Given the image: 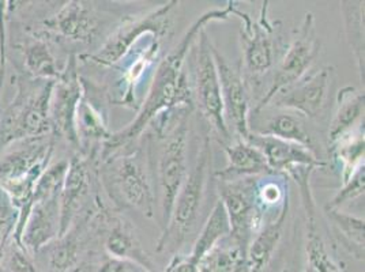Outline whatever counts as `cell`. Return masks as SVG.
Listing matches in <instances>:
<instances>
[{"label":"cell","instance_id":"obj_11","mask_svg":"<svg viewBox=\"0 0 365 272\" xmlns=\"http://www.w3.org/2000/svg\"><path fill=\"white\" fill-rule=\"evenodd\" d=\"M83 95L85 83L82 82L78 71V56L70 55L64 70H61V75L53 83L49 117L53 136L64 139L78 150L79 143L76 136V113Z\"/></svg>","mask_w":365,"mask_h":272},{"label":"cell","instance_id":"obj_19","mask_svg":"<svg viewBox=\"0 0 365 272\" xmlns=\"http://www.w3.org/2000/svg\"><path fill=\"white\" fill-rule=\"evenodd\" d=\"M251 145L258 147L264 155L267 165L273 173H287L296 167H308L318 169L327 167V162L322 161L315 152L303 146L284 142L270 136H262L251 132L247 139Z\"/></svg>","mask_w":365,"mask_h":272},{"label":"cell","instance_id":"obj_22","mask_svg":"<svg viewBox=\"0 0 365 272\" xmlns=\"http://www.w3.org/2000/svg\"><path fill=\"white\" fill-rule=\"evenodd\" d=\"M364 90L346 86L338 93V104L329 128V150L364 121Z\"/></svg>","mask_w":365,"mask_h":272},{"label":"cell","instance_id":"obj_21","mask_svg":"<svg viewBox=\"0 0 365 272\" xmlns=\"http://www.w3.org/2000/svg\"><path fill=\"white\" fill-rule=\"evenodd\" d=\"M288 210L289 203H287L272 221L263 224L252 237L245 253L247 272H266L282 239Z\"/></svg>","mask_w":365,"mask_h":272},{"label":"cell","instance_id":"obj_14","mask_svg":"<svg viewBox=\"0 0 365 272\" xmlns=\"http://www.w3.org/2000/svg\"><path fill=\"white\" fill-rule=\"evenodd\" d=\"M331 74L333 67L330 66L308 73L296 83L278 93L272 103L277 108L289 109L308 119H317L326 105Z\"/></svg>","mask_w":365,"mask_h":272},{"label":"cell","instance_id":"obj_31","mask_svg":"<svg viewBox=\"0 0 365 272\" xmlns=\"http://www.w3.org/2000/svg\"><path fill=\"white\" fill-rule=\"evenodd\" d=\"M3 260H6L4 270L7 272H41L31 253L13 240L6 246Z\"/></svg>","mask_w":365,"mask_h":272},{"label":"cell","instance_id":"obj_20","mask_svg":"<svg viewBox=\"0 0 365 272\" xmlns=\"http://www.w3.org/2000/svg\"><path fill=\"white\" fill-rule=\"evenodd\" d=\"M227 167L217 173V180L235 182L252 179L264 174H273L264 155L250 142L237 139L225 146Z\"/></svg>","mask_w":365,"mask_h":272},{"label":"cell","instance_id":"obj_6","mask_svg":"<svg viewBox=\"0 0 365 272\" xmlns=\"http://www.w3.org/2000/svg\"><path fill=\"white\" fill-rule=\"evenodd\" d=\"M188 109L182 110L176 119L167 120L163 117V125L157 127V132L163 139L161 150L157 161V180L160 191V207L167 225L175 199L188 176Z\"/></svg>","mask_w":365,"mask_h":272},{"label":"cell","instance_id":"obj_12","mask_svg":"<svg viewBox=\"0 0 365 272\" xmlns=\"http://www.w3.org/2000/svg\"><path fill=\"white\" fill-rule=\"evenodd\" d=\"M269 1H264L260 9L258 21L242 11L237 6L233 11V16L242 19L240 40L243 46V59L247 71L252 75L267 74L274 64V26L267 16Z\"/></svg>","mask_w":365,"mask_h":272},{"label":"cell","instance_id":"obj_16","mask_svg":"<svg viewBox=\"0 0 365 272\" xmlns=\"http://www.w3.org/2000/svg\"><path fill=\"white\" fill-rule=\"evenodd\" d=\"M98 219L101 221L103 246L108 256L133 261L146 271L155 272L157 264L142 246L135 229L122 216L112 212L101 211Z\"/></svg>","mask_w":365,"mask_h":272},{"label":"cell","instance_id":"obj_13","mask_svg":"<svg viewBox=\"0 0 365 272\" xmlns=\"http://www.w3.org/2000/svg\"><path fill=\"white\" fill-rule=\"evenodd\" d=\"M97 161L78 152L70 161L61 192V233L64 236L78 222L81 214L89 215L93 172Z\"/></svg>","mask_w":365,"mask_h":272},{"label":"cell","instance_id":"obj_7","mask_svg":"<svg viewBox=\"0 0 365 272\" xmlns=\"http://www.w3.org/2000/svg\"><path fill=\"white\" fill-rule=\"evenodd\" d=\"M178 6L179 1L172 0L145 16L127 21L108 37L104 46L97 52L83 55L81 59L100 67H112L122 61L142 36L150 33L154 36V40L161 41V38L172 29L173 13Z\"/></svg>","mask_w":365,"mask_h":272},{"label":"cell","instance_id":"obj_29","mask_svg":"<svg viewBox=\"0 0 365 272\" xmlns=\"http://www.w3.org/2000/svg\"><path fill=\"white\" fill-rule=\"evenodd\" d=\"M303 272H341L320 236L317 219L307 221Z\"/></svg>","mask_w":365,"mask_h":272},{"label":"cell","instance_id":"obj_37","mask_svg":"<svg viewBox=\"0 0 365 272\" xmlns=\"http://www.w3.org/2000/svg\"><path fill=\"white\" fill-rule=\"evenodd\" d=\"M0 98H1V94H0ZM0 112H1V106H0Z\"/></svg>","mask_w":365,"mask_h":272},{"label":"cell","instance_id":"obj_8","mask_svg":"<svg viewBox=\"0 0 365 272\" xmlns=\"http://www.w3.org/2000/svg\"><path fill=\"white\" fill-rule=\"evenodd\" d=\"M319 52L320 40L317 33L315 18L312 13H307L290 43L289 48L287 49L284 59L275 70L269 90L266 91V94L255 106V112L258 113L266 106L270 105L278 93L285 90L287 88L307 75L312 64L319 56Z\"/></svg>","mask_w":365,"mask_h":272},{"label":"cell","instance_id":"obj_34","mask_svg":"<svg viewBox=\"0 0 365 272\" xmlns=\"http://www.w3.org/2000/svg\"><path fill=\"white\" fill-rule=\"evenodd\" d=\"M198 264H195L188 256L175 255L163 272H197Z\"/></svg>","mask_w":365,"mask_h":272},{"label":"cell","instance_id":"obj_10","mask_svg":"<svg viewBox=\"0 0 365 272\" xmlns=\"http://www.w3.org/2000/svg\"><path fill=\"white\" fill-rule=\"evenodd\" d=\"M255 179H243L235 182L217 180L220 202L228 216L229 239L235 242L244 253L252 237L263 225V215L259 211L255 200Z\"/></svg>","mask_w":365,"mask_h":272},{"label":"cell","instance_id":"obj_25","mask_svg":"<svg viewBox=\"0 0 365 272\" xmlns=\"http://www.w3.org/2000/svg\"><path fill=\"white\" fill-rule=\"evenodd\" d=\"M229 233H230V227H229L228 216L222 203L218 200L212 212L209 214L202 230L199 231L198 237L194 242L188 257L195 264H198L200 258L205 256L210 249H213L218 242L229 237Z\"/></svg>","mask_w":365,"mask_h":272},{"label":"cell","instance_id":"obj_35","mask_svg":"<svg viewBox=\"0 0 365 272\" xmlns=\"http://www.w3.org/2000/svg\"><path fill=\"white\" fill-rule=\"evenodd\" d=\"M4 251H6V248H4V249H0V266H1L3 258H4Z\"/></svg>","mask_w":365,"mask_h":272},{"label":"cell","instance_id":"obj_24","mask_svg":"<svg viewBox=\"0 0 365 272\" xmlns=\"http://www.w3.org/2000/svg\"><path fill=\"white\" fill-rule=\"evenodd\" d=\"M26 75L38 80H56L61 75L51 48L43 38H31L22 46Z\"/></svg>","mask_w":365,"mask_h":272},{"label":"cell","instance_id":"obj_36","mask_svg":"<svg viewBox=\"0 0 365 272\" xmlns=\"http://www.w3.org/2000/svg\"><path fill=\"white\" fill-rule=\"evenodd\" d=\"M0 272H7V271H6V270H4V268H3V267H1V266H0Z\"/></svg>","mask_w":365,"mask_h":272},{"label":"cell","instance_id":"obj_23","mask_svg":"<svg viewBox=\"0 0 365 272\" xmlns=\"http://www.w3.org/2000/svg\"><path fill=\"white\" fill-rule=\"evenodd\" d=\"M364 1L344 0L339 10L344 22V33L354 58L360 80L364 86Z\"/></svg>","mask_w":365,"mask_h":272},{"label":"cell","instance_id":"obj_27","mask_svg":"<svg viewBox=\"0 0 365 272\" xmlns=\"http://www.w3.org/2000/svg\"><path fill=\"white\" fill-rule=\"evenodd\" d=\"M262 136H270L284 142L294 143L303 146L305 149L315 152L314 150V140L309 132L305 130L304 124L299 116L293 113H281L272 119H269L264 128L254 132Z\"/></svg>","mask_w":365,"mask_h":272},{"label":"cell","instance_id":"obj_18","mask_svg":"<svg viewBox=\"0 0 365 272\" xmlns=\"http://www.w3.org/2000/svg\"><path fill=\"white\" fill-rule=\"evenodd\" d=\"M59 233L61 194L31 202L21 236V246L31 255H36L51 242L59 239Z\"/></svg>","mask_w":365,"mask_h":272},{"label":"cell","instance_id":"obj_5","mask_svg":"<svg viewBox=\"0 0 365 272\" xmlns=\"http://www.w3.org/2000/svg\"><path fill=\"white\" fill-rule=\"evenodd\" d=\"M212 169L210 137L205 136L192 169L175 199L167 225L157 242V252H178L197 229Z\"/></svg>","mask_w":365,"mask_h":272},{"label":"cell","instance_id":"obj_15","mask_svg":"<svg viewBox=\"0 0 365 272\" xmlns=\"http://www.w3.org/2000/svg\"><path fill=\"white\" fill-rule=\"evenodd\" d=\"M213 55L221 85L225 120L233 127L239 139L247 140L252 130L250 127V100L243 76L215 46H213Z\"/></svg>","mask_w":365,"mask_h":272},{"label":"cell","instance_id":"obj_30","mask_svg":"<svg viewBox=\"0 0 365 272\" xmlns=\"http://www.w3.org/2000/svg\"><path fill=\"white\" fill-rule=\"evenodd\" d=\"M19 211L13 204L11 199L0 188V249H4L11 241Z\"/></svg>","mask_w":365,"mask_h":272},{"label":"cell","instance_id":"obj_3","mask_svg":"<svg viewBox=\"0 0 365 272\" xmlns=\"http://www.w3.org/2000/svg\"><path fill=\"white\" fill-rule=\"evenodd\" d=\"M53 83L28 75L16 78V95L0 112V154L13 143L52 134L49 104Z\"/></svg>","mask_w":365,"mask_h":272},{"label":"cell","instance_id":"obj_33","mask_svg":"<svg viewBox=\"0 0 365 272\" xmlns=\"http://www.w3.org/2000/svg\"><path fill=\"white\" fill-rule=\"evenodd\" d=\"M93 272H149L133 261L106 255Z\"/></svg>","mask_w":365,"mask_h":272},{"label":"cell","instance_id":"obj_4","mask_svg":"<svg viewBox=\"0 0 365 272\" xmlns=\"http://www.w3.org/2000/svg\"><path fill=\"white\" fill-rule=\"evenodd\" d=\"M137 149L122 150L100 161V177L110 199L120 207H131L146 218H154L155 194L150 180L149 155Z\"/></svg>","mask_w":365,"mask_h":272},{"label":"cell","instance_id":"obj_9","mask_svg":"<svg viewBox=\"0 0 365 272\" xmlns=\"http://www.w3.org/2000/svg\"><path fill=\"white\" fill-rule=\"evenodd\" d=\"M213 41L209 38L206 31L199 33L195 51V67H194V90L199 109L202 115L209 121L225 142L230 139L229 127L224 115V104L221 95V85L217 66L214 61Z\"/></svg>","mask_w":365,"mask_h":272},{"label":"cell","instance_id":"obj_17","mask_svg":"<svg viewBox=\"0 0 365 272\" xmlns=\"http://www.w3.org/2000/svg\"><path fill=\"white\" fill-rule=\"evenodd\" d=\"M100 16L85 1H66L53 16L44 21L46 31L74 44H91L100 31Z\"/></svg>","mask_w":365,"mask_h":272},{"label":"cell","instance_id":"obj_28","mask_svg":"<svg viewBox=\"0 0 365 272\" xmlns=\"http://www.w3.org/2000/svg\"><path fill=\"white\" fill-rule=\"evenodd\" d=\"M225 240L200 258L197 272H247L245 253L230 239Z\"/></svg>","mask_w":365,"mask_h":272},{"label":"cell","instance_id":"obj_26","mask_svg":"<svg viewBox=\"0 0 365 272\" xmlns=\"http://www.w3.org/2000/svg\"><path fill=\"white\" fill-rule=\"evenodd\" d=\"M327 221L334 227L344 246L349 249L359 260L364 258V219L354 216L339 209L324 207Z\"/></svg>","mask_w":365,"mask_h":272},{"label":"cell","instance_id":"obj_1","mask_svg":"<svg viewBox=\"0 0 365 272\" xmlns=\"http://www.w3.org/2000/svg\"><path fill=\"white\" fill-rule=\"evenodd\" d=\"M236 1H228L227 7L206 11L184 33L179 44L175 46L167 56L161 61L154 78L146 100L140 106L138 116L125 128L110 134L107 142L103 145L98 162L115 154L127 145L135 142L142 132L155 120L160 115L168 113L173 109H190L194 104V94L188 76L184 70L187 55L197 43L199 33L205 26L214 21H227L233 16Z\"/></svg>","mask_w":365,"mask_h":272},{"label":"cell","instance_id":"obj_32","mask_svg":"<svg viewBox=\"0 0 365 272\" xmlns=\"http://www.w3.org/2000/svg\"><path fill=\"white\" fill-rule=\"evenodd\" d=\"M365 188V169L364 165L359 167L349 179L348 182L342 184V188L335 194V197L326 204V207L330 209H339L342 204L346 202H350L356 197L364 195Z\"/></svg>","mask_w":365,"mask_h":272},{"label":"cell","instance_id":"obj_2","mask_svg":"<svg viewBox=\"0 0 365 272\" xmlns=\"http://www.w3.org/2000/svg\"><path fill=\"white\" fill-rule=\"evenodd\" d=\"M56 137L52 135L33 137L18 142V147L0 154V188L11 199L19 211L13 241L21 245L25 216L33 191L46 172L55 150Z\"/></svg>","mask_w":365,"mask_h":272}]
</instances>
